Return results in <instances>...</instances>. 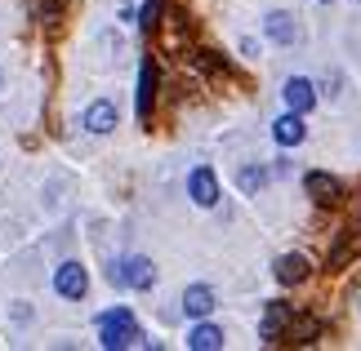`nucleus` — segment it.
<instances>
[{"label": "nucleus", "mask_w": 361, "mask_h": 351, "mask_svg": "<svg viewBox=\"0 0 361 351\" xmlns=\"http://www.w3.org/2000/svg\"><path fill=\"white\" fill-rule=\"evenodd\" d=\"M99 343L107 351H125V347L143 343V329H138V320H134L130 307H112V312L99 316Z\"/></svg>", "instance_id": "1"}, {"label": "nucleus", "mask_w": 361, "mask_h": 351, "mask_svg": "<svg viewBox=\"0 0 361 351\" xmlns=\"http://www.w3.org/2000/svg\"><path fill=\"white\" fill-rule=\"evenodd\" d=\"M107 276H112V285H125V289H152L157 285V267H152V258H143V254L112 262Z\"/></svg>", "instance_id": "2"}, {"label": "nucleus", "mask_w": 361, "mask_h": 351, "mask_svg": "<svg viewBox=\"0 0 361 351\" xmlns=\"http://www.w3.org/2000/svg\"><path fill=\"white\" fill-rule=\"evenodd\" d=\"M303 191H308L322 209H335L343 200V182L335 174H326V170H308V174H303Z\"/></svg>", "instance_id": "3"}, {"label": "nucleus", "mask_w": 361, "mask_h": 351, "mask_svg": "<svg viewBox=\"0 0 361 351\" xmlns=\"http://www.w3.org/2000/svg\"><path fill=\"white\" fill-rule=\"evenodd\" d=\"M54 289H59V298L67 302H80L90 293V272L80 262H63L59 272H54Z\"/></svg>", "instance_id": "4"}, {"label": "nucleus", "mask_w": 361, "mask_h": 351, "mask_svg": "<svg viewBox=\"0 0 361 351\" xmlns=\"http://www.w3.org/2000/svg\"><path fill=\"white\" fill-rule=\"evenodd\" d=\"M188 196L201 209H214L219 205V178H214V170H205V165H201V170H192L188 174Z\"/></svg>", "instance_id": "5"}, {"label": "nucleus", "mask_w": 361, "mask_h": 351, "mask_svg": "<svg viewBox=\"0 0 361 351\" xmlns=\"http://www.w3.org/2000/svg\"><path fill=\"white\" fill-rule=\"evenodd\" d=\"M290 320H295V307H290V302H268V312H263V320H259V338L276 343L286 333Z\"/></svg>", "instance_id": "6"}, {"label": "nucleus", "mask_w": 361, "mask_h": 351, "mask_svg": "<svg viewBox=\"0 0 361 351\" xmlns=\"http://www.w3.org/2000/svg\"><path fill=\"white\" fill-rule=\"evenodd\" d=\"M281 98H286V107H290V111L308 116L312 103H317V89H312V80H308V76H290V80H286V89H281Z\"/></svg>", "instance_id": "7"}, {"label": "nucleus", "mask_w": 361, "mask_h": 351, "mask_svg": "<svg viewBox=\"0 0 361 351\" xmlns=\"http://www.w3.org/2000/svg\"><path fill=\"white\" fill-rule=\"evenodd\" d=\"M272 138H276L281 147H299L303 138H308V125H303L299 111H286V116L272 120Z\"/></svg>", "instance_id": "8"}, {"label": "nucleus", "mask_w": 361, "mask_h": 351, "mask_svg": "<svg viewBox=\"0 0 361 351\" xmlns=\"http://www.w3.org/2000/svg\"><path fill=\"white\" fill-rule=\"evenodd\" d=\"M152 103H157V63L143 58V67H138V120H152Z\"/></svg>", "instance_id": "9"}, {"label": "nucleus", "mask_w": 361, "mask_h": 351, "mask_svg": "<svg viewBox=\"0 0 361 351\" xmlns=\"http://www.w3.org/2000/svg\"><path fill=\"white\" fill-rule=\"evenodd\" d=\"M80 125H85L90 134H112V129H116V107L107 103V98H99V103H90V107H85Z\"/></svg>", "instance_id": "10"}, {"label": "nucleus", "mask_w": 361, "mask_h": 351, "mask_svg": "<svg viewBox=\"0 0 361 351\" xmlns=\"http://www.w3.org/2000/svg\"><path fill=\"white\" fill-rule=\"evenodd\" d=\"M263 32H268V40H276V45H295L299 40V27L286 9H272L268 18H263Z\"/></svg>", "instance_id": "11"}, {"label": "nucleus", "mask_w": 361, "mask_h": 351, "mask_svg": "<svg viewBox=\"0 0 361 351\" xmlns=\"http://www.w3.org/2000/svg\"><path fill=\"white\" fill-rule=\"evenodd\" d=\"M214 307H219V302H214V289H210V285H192V289L183 293V312H188L192 320H205Z\"/></svg>", "instance_id": "12"}, {"label": "nucleus", "mask_w": 361, "mask_h": 351, "mask_svg": "<svg viewBox=\"0 0 361 351\" xmlns=\"http://www.w3.org/2000/svg\"><path fill=\"white\" fill-rule=\"evenodd\" d=\"M188 347L192 351H219L224 347V329L210 325V320H197V329L188 333Z\"/></svg>", "instance_id": "13"}, {"label": "nucleus", "mask_w": 361, "mask_h": 351, "mask_svg": "<svg viewBox=\"0 0 361 351\" xmlns=\"http://www.w3.org/2000/svg\"><path fill=\"white\" fill-rule=\"evenodd\" d=\"M276 280H281V285H303V280H308V258L303 254L276 258Z\"/></svg>", "instance_id": "14"}, {"label": "nucleus", "mask_w": 361, "mask_h": 351, "mask_svg": "<svg viewBox=\"0 0 361 351\" xmlns=\"http://www.w3.org/2000/svg\"><path fill=\"white\" fill-rule=\"evenodd\" d=\"M357 254H361V227H353V236H343V241L335 245V254H330V272H343Z\"/></svg>", "instance_id": "15"}, {"label": "nucleus", "mask_w": 361, "mask_h": 351, "mask_svg": "<svg viewBox=\"0 0 361 351\" xmlns=\"http://www.w3.org/2000/svg\"><path fill=\"white\" fill-rule=\"evenodd\" d=\"M317 333H322V325H317V320H299V325L290 320L281 338H286V343H299V347H308V343H317Z\"/></svg>", "instance_id": "16"}, {"label": "nucleus", "mask_w": 361, "mask_h": 351, "mask_svg": "<svg viewBox=\"0 0 361 351\" xmlns=\"http://www.w3.org/2000/svg\"><path fill=\"white\" fill-rule=\"evenodd\" d=\"M161 13H165V0H147L143 13H138V27H143V32H157V27H161Z\"/></svg>", "instance_id": "17"}, {"label": "nucleus", "mask_w": 361, "mask_h": 351, "mask_svg": "<svg viewBox=\"0 0 361 351\" xmlns=\"http://www.w3.org/2000/svg\"><path fill=\"white\" fill-rule=\"evenodd\" d=\"M237 182H241V191H245V196H255V191H263V182H268V174L250 165V170H241V174H237Z\"/></svg>", "instance_id": "18"}, {"label": "nucleus", "mask_w": 361, "mask_h": 351, "mask_svg": "<svg viewBox=\"0 0 361 351\" xmlns=\"http://www.w3.org/2000/svg\"><path fill=\"white\" fill-rule=\"evenodd\" d=\"M32 13L45 23V13H63V5H59V0H32Z\"/></svg>", "instance_id": "19"}, {"label": "nucleus", "mask_w": 361, "mask_h": 351, "mask_svg": "<svg viewBox=\"0 0 361 351\" xmlns=\"http://www.w3.org/2000/svg\"><path fill=\"white\" fill-rule=\"evenodd\" d=\"M322 5H326V0H322Z\"/></svg>", "instance_id": "20"}]
</instances>
